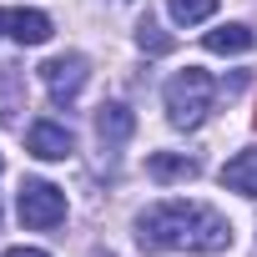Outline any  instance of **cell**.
Here are the masks:
<instances>
[{
  "label": "cell",
  "instance_id": "obj_1",
  "mask_svg": "<svg viewBox=\"0 0 257 257\" xmlns=\"http://www.w3.org/2000/svg\"><path fill=\"white\" fill-rule=\"evenodd\" d=\"M137 242L147 252H227L232 247V222L212 212L207 202H157L137 217Z\"/></svg>",
  "mask_w": 257,
  "mask_h": 257
},
{
  "label": "cell",
  "instance_id": "obj_2",
  "mask_svg": "<svg viewBox=\"0 0 257 257\" xmlns=\"http://www.w3.org/2000/svg\"><path fill=\"white\" fill-rule=\"evenodd\" d=\"M167 116H172V126H202V116L212 111V96H217V86H212V76L207 71H197V66H187V71H177L172 81H167Z\"/></svg>",
  "mask_w": 257,
  "mask_h": 257
},
{
  "label": "cell",
  "instance_id": "obj_3",
  "mask_svg": "<svg viewBox=\"0 0 257 257\" xmlns=\"http://www.w3.org/2000/svg\"><path fill=\"white\" fill-rule=\"evenodd\" d=\"M21 222L46 232V227H61L66 222V192L51 187V182H21Z\"/></svg>",
  "mask_w": 257,
  "mask_h": 257
},
{
  "label": "cell",
  "instance_id": "obj_4",
  "mask_svg": "<svg viewBox=\"0 0 257 257\" xmlns=\"http://www.w3.org/2000/svg\"><path fill=\"white\" fill-rule=\"evenodd\" d=\"M86 56H51L46 66H41V81H46V91H51V101L56 106H71L76 96H81V86H86Z\"/></svg>",
  "mask_w": 257,
  "mask_h": 257
},
{
  "label": "cell",
  "instance_id": "obj_5",
  "mask_svg": "<svg viewBox=\"0 0 257 257\" xmlns=\"http://www.w3.org/2000/svg\"><path fill=\"white\" fill-rule=\"evenodd\" d=\"M26 152L41 157V162H66V157L76 152V142H71L66 126H56V121H36L31 132H26Z\"/></svg>",
  "mask_w": 257,
  "mask_h": 257
},
{
  "label": "cell",
  "instance_id": "obj_6",
  "mask_svg": "<svg viewBox=\"0 0 257 257\" xmlns=\"http://www.w3.org/2000/svg\"><path fill=\"white\" fill-rule=\"evenodd\" d=\"M132 132H137V116L126 111L121 101H106V106L96 111V137H101L106 152H111V147H126V142H132Z\"/></svg>",
  "mask_w": 257,
  "mask_h": 257
},
{
  "label": "cell",
  "instance_id": "obj_7",
  "mask_svg": "<svg viewBox=\"0 0 257 257\" xmlns=\"http://www.w3.org/2000/svg\"><path fill=\"white\" fill-rule=\"evenodd\" d=\"M6 26H11V36H16L21 46H46V41H51V16H46V11H26V6H21V11L6 16Z\"/></svg>",
  "mask_w": 257,
  "mask_h": 257
},
{
  "label": "cell",
  "instance_id": "obj_8",
  "mask_svg": "<svg viewBox=\"0 0 257 257\" xmlns=\"http://www.w3.org/2000/svg\"><path fill=\"white\" fill-rule=\"evenodd\" d=\"M147 177L162 182V187H167V182H192V177H197V162L182 157V152H152V157H147Z\"/></svg>",
  "mask_w": 257,
  "mask_h": 257
},
{
  "label": "cell",
  "instance_id": "obj_9",
  "mask_svg": "<svg viewBox=\"0 0 257 257\" xmlns=\"http://www.w3.org/2000/svg\"><path fill=\"white\" fill-rule=\"evenodd\" d=\"M222 187L227 192H242V197H257V152H237L222 167Z\"/></svg>",
  "mask_w": 257,
  "mask_h": 257
},
{
  "label": "cell",
  "instance_id": "obj_10",
  "mask_svg": "<svg viewBox=\"0 0 257 257\" xmlns=\"http://www.w3.org/2000/svg\"><path fill=\"white\" fill-rule=\"evenodd\" d=\"M202 46H207L212 56H242V51L257 46V36H252V26H222V31H207Z\"/></svg>",
  "mask_w": 257,
  "mask_h": 257
},
{
  "label": "cell",
  "instance_id": "obj_11",
  "mask_svg": "<svg viewBox=\"0 0 257 257\" xmlns=\"http://www.w3.org/2000/svg\"><path fill=\"white\" fill-rule=\"evenodd\" d=\"M167 11L177 26H202L207 16H217V0H167Z\"/></svg>",
  "mask_w": 257,
  "mask_h": 257
},
{
  "label": "cell",
  "instance_id": "obj_12",
  "mask_svg": "<svg viewBox=\"0 0 257 257\" xmlns=\"http://www.w3.org/2000/svg\"><path fill=\"white\" fill-rule=\"evenodd\" d=\"M137 46H142V51H152V56H167V51H172V36L147 16V21H142V31H137Z\"/></svg>",
  "mask_w": 257,
  "mask_h": 257
},
{
  "label": "cell",
  "instance_id": "obj_13",
  "mask_svg": "<svg viewBox=\"0 0 257 257\" xmlns=\"http://www.w3.org/2000/svg\"><path fill=\"white\" fill-rule=\"evenodd\" d=\"M0 257H51V252H41V247H11V252H0Z\"/></svg>",
  "mask_w": 257,
  "mask_h": 257
},
{
  "label": "cell",
  "instance_id": "obj_14",
  "mask_svg": "<svg viewBox=\"0 0 257 257\" xmlns=\"http://www.w3.org/2000/svg\"><path fill=\"white\" fill-rule=\"evenodd\" d=\"M0 26H6V16H0Z\"/></svg>",
  "mask_w": 257,
  "mask_h": 257
}]
</instances>
